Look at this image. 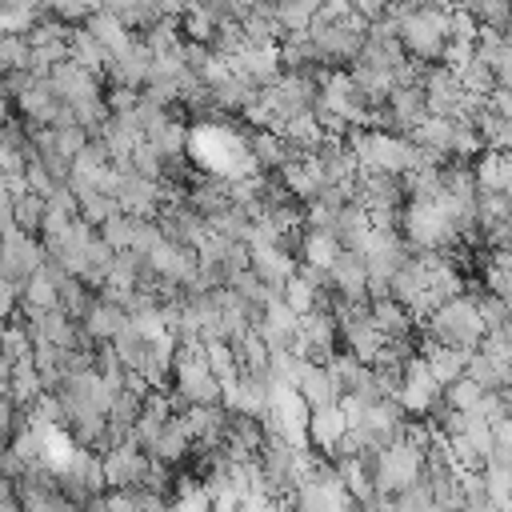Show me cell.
I'll list each match as a JSON object with an SVG mask.
<instances>
[{"label":"cell","instance_id":"cell-1","mask_svg":"<svg viewBox=\"0 0 512 512\" xmlns=\"http://www.w3.org/2000/svg\"><path fill=\"white\" fill-rule=\"evenodd\" d=\"M400 44L416 64H444L452 44V8H396Z\"/></svg>","mask_w":512,"mask_h":512},{"label":"cell","instance_id":"cell-21","mask_svg":"<svg viewBox=\"0 0 512 512\" xmlns=\"http://www.w3.org/2000/svg\"><path fill=\"white\" fill-rule=\"evenodd\" d=\"M44 208H48V200H44L40 192H32V188H28V192L16 200L12 220H16V224H20L28 236H32V232H40V228H44Z\"/></svg>","mask_w":512,"mask_h":512},{"label":"cell","instance_id":"cell-11","mask_svg":"<svg viewBox=\"0 0 512 512\" xmlns=\"http://www.w3.org/2000/svg\"><path fill=\"white\" fill-rule=\"evenodd\" d=\"M468 356L472 352L448 348V344H436L432 336H424V360H428V368H432V376H436L440 388H448V384H456V380L468 376Z\"/></svg>","mask_w":512,"mask_h":512},{"label":"cell","instance_id":"cell-24","mask_svg":"<svg viewBox=\"0 0 512 512\" xmlns=\"http://www.w3.org/2000/svg\"><path fill=\"white\" fill-rule=\"evenodd\" d=\"M476 308H480V320H484L488 332H500V328L512 320V312L504 308V300L492 296V292H480V296H476Z\"/></svg>","mask_w":512,"mask_h":512},{"label":"cell","instance_id":"cell-27","mask_svg":"<svg viewBox=\"0 0 512 512\" xmlns=\"http://www.w3.org/2000/svg\"><path fill=\"white\" fill-rule=\"evenodd\" d=\"M464 512H504V508H496V504H468Z\"/></svg>","mask_w":512,"mask_h":512},{"label":"cell","instance_id":"cell-3","mask_svg":"<svg viewBox=\"0 0 512 512\" xmlns=\"http://www.w3.org/2000/svg\"><path fill=\"white\" fill-rule=\"evenodd\" d=\"M372 484H376V496H400L408 488H416L428 472V452L416 448L412 440H396L392 448L376 452L372 456Z\"/></svg>","mask_w":512,"mask_h":512},{"label":"cell","instance_id":"cell-22","mask_svg":"<svg viewBox=\"0 0 512 512\" xmlns=\"http://www.w3.org/2000/svg\"><path fill=\"white\" fill-rule=\"evenodd\" d=\"M32 40L28 36H0V68L4 72H28Z\"/></svg>","mask_w":512,"mask_h":512},{"label":"cell","instance_id":"cell-25","mask_svg":"<svg viewBox=\"0 0 512 512\" xmlns=\"http://www.w3.org/2000/svg\"><path fill=\"white\" fill-rule=\"evenodd\" d=\"M484 284H488V292H492V296H500V300H504V308L512 312V272L488 268V272H484Z\"/></svg>","mask_w":512,"mask_h":512},{"label":"cell","instance_id":"cell-5","mask_svg":"<svg viewBox=\"0 0 512 512\" xmlns=\"http://www.w3.org/2000/svg\"><path fill=\"white\" fill-rule=\"evenodd\" d=\"M440 396H444V388L436 384L428 360H424V356H412V360L404 364V380H400V392H396V400L404 404V412H408L412 420H424V416L436 408Z\"/></svg>","mask_w":512,"mask_h":512},{"label":"cell","instance_id":"cell-16","mask_svg":"<svg viewBox=\"0 0 512 512\" xmlns=\"http://www.w3.org/2000/svg\"><path fill=\"white\" fill-rule=\"evenodd\" d=\"M372 320H376V328H380L388 340L412 336V312L400 308L396 300H376V304H372Z\"/></svg>","mask_w":512,"mask_h":512},{"label":"cell","instance_id":"cell-19","mask_svg":"<svg viewBox=\"0 0 512 512\" xmlns=\"http://www.w3.org/2000/svg\"><path fill=\"white\" fill-rule=\"evenodd\" d=\"M484 388L476 384V380H456V384H448L444 388V408H452V412H480V404H484Z\"/></svg>","mask_w":512,"mask_h":512},{"label":"cell","instance_id":"cell-15","mask_svg":"<svg viewBox=\"0 0 512 512\" xmlns=\"http://www.w3.org/2000/svg\"><path fill=\"white\" fill-rule=\"evenodd\" d=\"M128 312L120 308V304H108V300H96V308L88 312V320H84V328L96 336V344H112L124 328H128Z\"/></svg>","mask_w":512,"mask_h":512},{"label":"cell","instance_id":"cell-8","mask_svg":"<svg viewBox=\"0 0 512 512\" xmlns=\"http://www.w3.org/2000/svg\"><path fill=\"white\" fill-rule=\"evenodd\" d=\"M252 272L268 284V288H280L300 272L296 268V256H288V244H252Z\"/></svg>","mask_w":512,"mask_h":512},{"label":"cell","instance_id":"cell-23","mask_svg":"<svg viewBox=\"0 0 512 512\" xmlns=\"http://www.w3.org/2000/svg\"><path fill=\"white\" fill-rule=\"evenodd\" d=\"M284 300H288V308L296 312V316H308V312H316V304H320V292L304 280V272H296L288 284H284Z\"/></svg>","mask_w":512,"mask_h":512},{"label":"cell","instance_id":"cell-12","mask_svg":"<svg viewBox=\"0 0 512 512\" xmlns=\"http://www.w3.org/2000/svg\"><path fill=\"white\" fill-rule=\"evenodd\" d=\"M348 416H344V408H324V412H312V420H308V444L312 448H320V452H336L340 448V440L348 436Z\"/></svg>","mask_w":512,"mask_h":512},{"label":"cell","instance_id":"cell-7","mask_svg":"<svg viewBox=\"0 0 512 512\" xmlns=\"http://www.w3.org/2000/svg\"><path fill=\"white\" fill-rule=\"evenodd\" d=\"M328 280H332L340 300H348V304L368 300V260H364V252H348L344 248L336 256V264L328 268Z\"/></svg>","mask_w":512,"mask_h":512},{"label":"cell","instance_id":"cell-26","mask_svg":"<svg viewBox=\"0 0 512 512\" xmlns=\"http://www.w3.org/2000/svg\"><path fill=\"white\" fill-rule=\"evenodd\" d=\"M492 112L504 116V120H512V88H496L492 92Z\"/></svg>","mask_w":512,"mask_h":512},{"label":"cell","instance_id":"cell-20","mask_svg":"<svg viewBox=\"0 0 512 512\" xmlns=\"http://www.w3.org/2000/svg\"><path fill=\"white\" fill-rule=\"evenodd\" d=\"M148 144H156V152H160L164 160H176V156L192 144V132H188L180 120H168L160 132H152V136H148Z\"/></svg>","mask_w":512,"mask_h":512},{"label":"cell","instance_id":"cell-17","mask_svg":"<svg viewBox=\"0 0 512 512\" xmlns=\"http://www.w3.org/2000/svg\"><path fill=\"white\" fill-rule=\"evenodd\" d=\"M140 228H144V220H140V216H128V212H120V216H112V220L100 228V236L112 244V252H136Z\"/></svg>","mask_w":512,"mask_h":512},{"label":"cell","instance_id":"cell-9","mask_svg":"<svg viewBox=\"0 0 512 512\" xmlns=\"http://www.w3.org/2000/svg\"><path fill=\"white\" fill-rule=\"evenodd\" d=\"M296 392L304 396V404L312 412H324V408H340L344 404V392H340L336 376L328 372V364H304V376H300Z\"/></svg>","mask_w":512,"mask_h":512},{"label":"cell","instance_id":"cell-4","mask_svg":"<svg viewBox=\"0 0 512 512\" xmlns=\"http://www.w3.org/2000/svg\"><path fill=\"white\" fill-rule=\"evenodd\" d=\"M148 472H152V456L136 440H124V444H116V448L104 452V480H108L112 492H136V488H144Z\"/></svg>","mask_w":512,"mask_h":512},{"label":"cell","instance_id":"cell-10","mask_svg":"<svg viewBox=\"0 0 512 512\" xmlns=\"http://www.w3.org/2000/svg\"><path fill=\"white\" fill-rule=\"evenodd\" d=\"M152 48L144 44V40H136L124 56H116L112 60V68H108V76H112V84L116 88H132V92H144L148 88V76H152Z\"/></svg>","mask_w":512,"mask_h":512},{"label":"cell","instance_id":"cell-2","mask_svg":"<svg viewBox=\"0 0 512 512\" xmlns=\"http://www.w3.org/2000/svg\"><path fill=\"white\" fill-rule=\"evenodd\" d=\"M424 336H432L436 344H448V348H464V352H480L488 328L480 320V308H476V296H456L448 300L444 308H436L428 316V328Z\"/></svg>","mask_w":512,"mask_h":512},{"label":"cell","instance_id":"cell-13","mask_svg":"<svg viewBox=\"0 0 512 512\" xmlns=\"http://www.w3.org/2000/svg\"><path fill=\"white\" fill-rule=\"evenodd\" d=\"M340 252H344V248H340V240H336L332 232H324V228H304V236H300V264L328 272Z\"/></svg>","mask_w":512,"mask_h":512},{"label":"cell","instance_id":"cell-6","mask_svg":"<svg viewBox=\"0 0 512 512\" xmlns=\"http://www.w3.org/2000/svg\"><path fill=\"white\" fill-rule=\"evenodd\" d=\"M48 84H52V92H56L64 104L104 100V92H100V76H96V72H88V68H84V64H76V60L56 64V68L48 72Z\"/></svg>","mask_w":512,"mask_h":512},{"label":"cell","instance_id":"cell-14","mask_svg":"<svg viewBox=\"0 0 512 512\" xmlns=\"http://www.w3.org/2000/svg\"><path fill=\"white\" fill-rule=\"evenodd\" d=\"M68 48H72V60L76 64H84L88 72H104V68H112V52L96 40V32L88 28V24H80V28H72V40H68Z\"/></svg>","mask_w":512,"mask_h":512},{"label":"cell","instance_id":"cell-18","mask_svg":"<svg viewBox=\"0 0 512 512\" xmlns=\"http://www.w3.org/2000/svg\"><path fill=\"white\" fill-rule=\"evenodd\" d=\"M204 360H208V368H212V376H216L220 384L240 380V356H236V344H228V340H208Z\"/></svg>","mask_w":512,"mask_h":512}]
</instances>
